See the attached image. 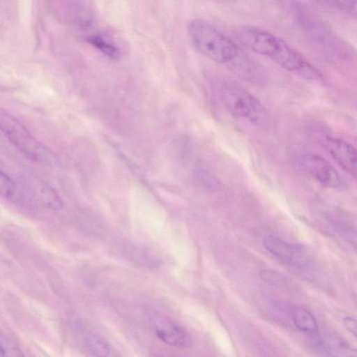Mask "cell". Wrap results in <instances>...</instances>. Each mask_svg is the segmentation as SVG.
<instances>
[{"instance_id":"6da1fadb","label":"cell","mask_w":357,"mask_h":357,"mask_svg":"<svg viewBox=\"0 0 357 357\" xmlns=\"http://www.w3.org/2000/svg\"><path fill=\"white\" fill-rule=\"evenodd\" d=\"M188 32L194 46L203 55L250 82L264 80V75L260 67L232 40L211 24L194 20L189 24Z\"/></svg>"},{"instance_id":"7a4b0ae2","label":"cell","mask_w":357,"mask_h":357,"mask_svg":"<svg viewBox=\"0 0 357 357\" xmlns=\"http://www.w3.org/2000/svg\"><path fill=\"white\" fill-rule=\"evenodd\" d=\"M236 38L247 49L271 59L289 72L309 79L320 80L324 77L299 52L268 31L246 26L237 31Z\"/></svg>"},{"instance_id":"3957f363","label":"cell","mask_w":357,"mask_h":357,"mask_svg":"<svg viewBox=\"0 0 357 357\" xmlns=\"http://www.w3.org/2000/svg\"><path fill=\"white\" fill-rule=\"evenodd\" d=\"M0 130L28 159L38 163H47L52 158L50 151L33 137L15 116L3 108H0Z\"/></svg>"},{"instance_id":"277c9868","label":"cell","mask_w":357,"mask_h":357,"mask_svg":"<svg viewBox=\"0 0 357 357\" xmlns=\"http://www.w3.org/2000/svg\"><path fill=\"white\" fill-rule=\"evenodd\" d=\"M226 110L233 116L259 123L266 116L261 102L251 93L239 86H229L222 93Z\"/></svg>"},{"instance_id":"5b68a950","label":"cell","mask_w":357,"mask_h":357,"mask_svg":"<svg viewBox=\"0 0 357 357\" xmlns=\"http://www.w3.org/2000/svg\"><path fill=\"white\" fill-rule=\"evenodd\" d=\"M322 145L331 158L349 175L356 179L357 176V152L347 142L337 137L326 136Z\"/></svg>"},{"instance_id":"8992f818","label":"cell","mask_w":357,"mask_h":357,"mask_svg":"<svg viewBox=\"0 0 357 357\" xmlns=\"http://www.w3.org/2000/svg\"><path fill=\"white\" fill-rule=\"evenodd\" d=\"M153 327L158 338L167 345L184 347L190 344V338L186 331L169 318L155 315Z\"/></svg>"},{"instance_id":"52a82bcc","label":"cell","mask_w":357,"mask_h":357,"mask_svg":"<svg viewBox=\"0 0 357 357\" xmlns=\"http://www.w3.org/2000/svg\"><path fill=\"white\" fill-rule=\"evenodd\" d=\"M304 165L310 175L318 183L328 188H337L341 179L335 169L324 158L310 154L304 158Z\"/></svg>"},{"instance_id":"ba28073f","label":"cell","mask_w":357,"mask_h":357,"mask_svg":"<svg viewBox=\"0 0 357 357\" xmlns=\"http://www.w3.org/2000/svg\"><path fill=\"white\" fill-rule=\"evenodd\" d=\"M24 188L36 207L44 206L46 208L59 211L63 207V202L54 190L46 182L38 178H31L26 181Z\"/></svg>"},{"instance_id":"9c48e42d","label":"cell","mask_w":357,"mask_h":357,"mask_svg":"<svg viewBox=\"0 0 357 357\" xmlns=\"http://www.w3.org/2000/svg\"><path fill=\"white\" fill-rule=\"evenodd\" d=\"M263 245L270 253L286 263L294 266L303 263V250L298 245L289 244L273 235L266 236Z\"/></svg>"},{"instance_id":"30bf717a","label":"cell","mask_w":357,"mask_h":357,"mask_svg":"<svg viewBox=\"0 0 357 357\" xmlns=\"http://www.w3.org/2000/svg\"><path fill=\"white\" fill-rule=\"evenodd\" d=\"M0 195L7 200L27 208L35 207L26 192L18 186L11 178L0 170Z\"/></svg>"},{"instance_id":"8fae6325","label":"cell","mask_w":357,"mask_h":357,"mask_svg":"<svg viewBox=\"0 0 357 357\" xmlns=\"http://www.w3.org/2000/svg\"><path fill=\"white\" fill-rule=\"evenodd\" d=\"M295 326L302 331L315 334L317 331V323L312 313L303 307H296L292 313Z\"/></svg>"},{"instance_id":"7c38bea8","label":"cell","mask_w":357,"mask_h":357,"mask_svg":"<svg viewBox=\"0 0 357 357\" xmlns=\"http://www.w3.org/2000/svg\"><path fill=\"white\" fill-rule=\"evenodd\" d=\"M84 39L86 43L112 59H119L121 55L120 50L115 45L100 35H89Z\"/></svg>"},{"instance_id":"4fadbf2b","label":"cell","mask_w":357,"mask_h":357,"mask_svg":"<svg viewBox=\"0 0 357 357\" xmlns=\"http://www.w3.org/2000/svg\"><path fill=\"white\" fill-rule=\"evenodd\" d=\"M84 344L86 349L93 355L100 356L109 355L110 347L95 335H86L84 338Z\"/></svg>"},{"instance_id":"5bb4252c","label":"cell","mask_w":357,"mask_h":357,"mask_svg":"<svg viewBox=\"0 0 357 357\" xmlns=\"http://www.w3.org/2000/svg\"><path fill=\"white\" fill-rule=\"evenodd\" d=\"M333 227L348 242L356 246V232L354 227L344 220H335L333 222Z\"/></svg>"},{"instance_id":"9a60e30c","label":"cell","mask_w":357,"mask_h":357,"mask_svg":"<svg viewBox=\"0 0 357 357\" xmlns=\"http://www.w3.org/2000/svg\"><path fill=\"white\" fill-rule=\"evenodd\" d=\"M0 353L3 356H22V350L11 340L0 334Z\"/></svg>"},{"instance_id":"2e32d148","label":"cell","mask_w":357,"mask_h":357,"mask_svg":"<svg viewBox=\"0 0 357 357\" xmlns=\"http://www.w3.org/2000/svg\"><path fill=\"white\" fill-rule=\"evenodd\" d=\"M320 3L337 8L350 14L356 13V0H316Z\"/></svg>"},{"instance_id":"e0dca14e","label":"cell","mask_w":357,"mask_h":357,"mask_svg":"<svg viewBox=\"0 0 357 357\" xmlns=\"http://www.w3.org/2000/svg\"><path fill=\"white\" fill-rule=\"evenodd\" d=\"M261 277L263 280H266L269 283L277 284L280 282V278L278 273L270 270H264L261 271Z\"/></svg>"},{"instance_id":"ac0fdd59","label":"cell","mask_w":357,"mask_h":357,"mask_svg":"<svg viewBox=\"0 0 357 357\" xmlns=\"http://www.w3.org/2000/svg\"><path fill=\"white\" fill-rule=\"evenodd\" d=\"M343 323L347 330L356 336L357 331L356 320L351 317H347L343 319Z\"/></svg>"}]
</instances>
